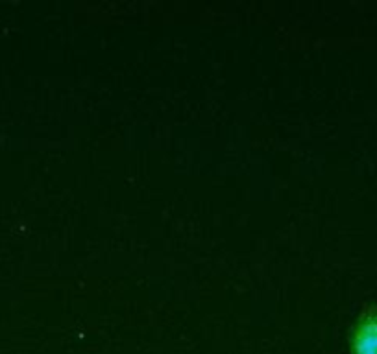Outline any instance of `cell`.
<instances>
[{"label": "cell", "instance_id": "6da1fadb", "mask_svg": "<svg viewBox=\"0 0 377 354\" xmlns=\"http://www.w3.org/2000/svg\"><path fill=\"white\" fill-rule=\"evenodd\" d=\"M349 354H377V302L357 314L348 332Z\"/></svg>", "mask_w": 377, "mask_h": 354}]
</instances>
